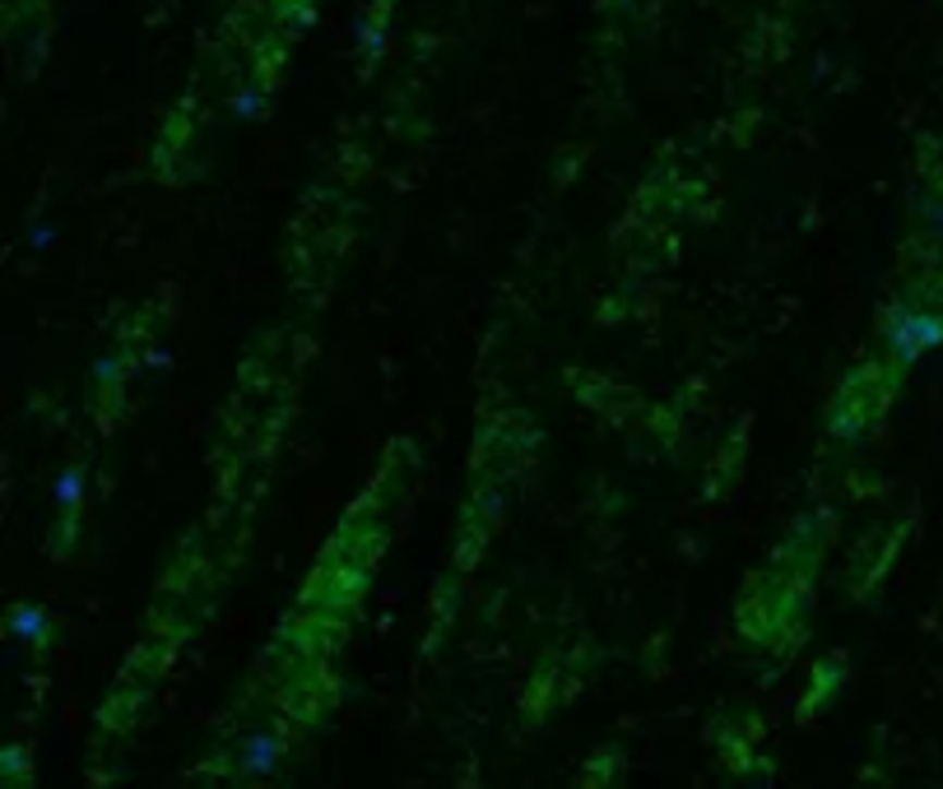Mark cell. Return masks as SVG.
<instances>
[{"label": "cell", "mask_w": 943, "mask_h": 789, "mask_svg": "<svg viewBox=\"0 0 943 789\" xmlns=\"http://www.w3.org/2000/svg\"><path fill=\"white\" fill-rule=\"evenodd\" d=\"M887 344H893L897 362H916L920 354L943 344V311H924V307H902L887 325Z\"/></svg>", "instance_id": "obj_1"}, {"label": "cell", "mask_w": 943, "mask_h": 789, "mask_svg": "<svg viewBox=\"0 0 943 789\" xmlns=\"http://www.w3.org/2000/svg\"><path fill=\"white\" fill-rule=\"evenodd\" d=\"M279 757H284V739H274V733H252L247 743H242V770L247 776H270V770L279 766Z\"/></svg>", "instance_id": "obj_2"}, {"label": "cell", "mask_w": 943, "mask_h": 789, "mask_svg": "<svg viewBox=\"0 0 943 789\" xmlns=\"http://www.w3.org/2000/svg\"><path fill=\"white\" fill-rule=\"evenodd\" d=\"M51 631V618L38 608V604H14L10 608V637L24 641V645H42Z\"/></svg>", "instance_id": "obj_3"}, {"label": "cell", "mask_w": 943, "mask_h": 789, "mask_svg": "<svg viewBox=\"0 0 943 789\" xmlns=\"http://www.w3.org/2000/svg\"><path fill=\"white\" fill-rule=\"evenodd\" d=\"M79 497H84V469H65L61 479H57V506H61L65 516H75Z\"/></svg>", "instance_id": "obj_4"}, {"label": "cell", "mask_w": 943, "mask_h": 789, "mask_svg": "<svg viewBox=\"0 0 943 789\" xmlns=\"http://www.w3.org/2000/svg\"><path fill=\"white\" fill-rule=\"evenodd\" d=\"M233 112H237V116H247V121H252V116L260 112V94H237V102H233Z\"/></svg>", "instance_id": "obj_5"}, {"label": "cell", "mask_w": 943, "mask_h": 789, "mask_svg": "<svg viewBox=\"0 0 943 789\" xmlns=\"http://www.w3.org/2000/svg\"><path fill=\"white\" fill-rule=\"evenodd\" d=\"M930 233H934V237L943 242V200H939V205L930 209Z\"/></svg>", "instance_id": "obj_6"}]
</instances>
